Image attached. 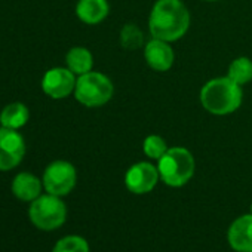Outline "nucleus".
I'll use <instances>...</instances> for the list:
<instances>
[{
	"label": "nucleus",
	"instance_id": "obj_12",
	"mask_svg": "<svg viewBox=\"0 0 252 252\" xmlns=\"http://www.w3.org/2000/svg\"><path fill=\"white\" fill-rule=\"evenodd\" d=\"M110 5L107 0H79L76 15L85 24L95 26L108 17Z\"/></svg>",
	"mask_w": 252,
	"mask_h": 252
},
{
	"label": "nucleus",
	"instance_id": "obj_4",
	"mask_svg": "<svg viewBox=\"0 0 252 252\" xmlns=\"http://www.w3.org/2000/svg\"><path fill=\"white\" fill-rule=\"evenodd\" d=\"M114 94V86L111 80L99 73V71H89L79 76L74 88L76 99L83 104L85 107H101L107 104Z\"/></svg>",
	"mask_w": 252,
	"mask_h": 252
},
{
	"label": "nucleus",
	"instance_id": "obj_18",
	"mask_svg": "<svg viewBox=\"0 0 252 252\" xmlns=\"http://www.w3.org/2000/svg\"><path fill=\"white\" fill-rule=\"evenodd\" d=\"M168 149L169 147H168L166 141L160 135H149V137H146V140L143 143V150H144L146 156L153 160H159L168 152Z\"/></svg>",
	"mask_w": 252,
	"mask_h": 252
},
{
	"label": "nucleus",
	"instance_id": "obj_14",
	"mask_svg": "<svg viewBox=\"0 0 252 252\" xmlns=\"http://www.w3.org/2000/svg\"><path fill=\"white\" fill-rule=\"evenodd\" d=\"M30 111L29 108L21 104V102H12L3 108V111L0 113V123L3 128L9 129H20L29 122Z\"/></svg>",
	"mask_w": 252,
	"mask_h": 252
},
{
	"label": "nucleus",
	"instance_id": "obj_17",
	"mask_svg": "<svg viewBox=\"0 0 252 252\" xmlns=\"http://www.w3.org/2000/svg\"><path fill=\"white\" fill-rule=\"evenodd\" d=\"M120 45L126 51H137L144 45V34L137 24H125L120 30Z\"/></svg>",
	"mask_w": 252,
	"mask_h": 252
},
{
	"label": "nucleus",
	"instance_id": "obj_2",
	"mask_svg": "<svg viewBox=\"0 0 252 252\" xmlns=\"http://www.w3.org/2000/svg\"><path fill=\"white\" fill-rule=\"evenodd\" d=\"M243 99L240 85L234 83L228 76L211 79L200 89L202 107L215 116H225L234 113Z\"/></svg>",
	"mask_w": 252,
	"mask_h": 252
},
{
	"label": "nucleus",
	"instance_id": "obj_6",
	"mask_svg": "<svg viewBox=\"0 0 252 252\" xmlns=\"http://www.w3.org/2000/svg\"><path fill=\"white\" fill-rule=\"evenodd\" d=\"M77 174L76 168L65 160L52 162L43 174V187L49 194L65 196L76 186Z\"/></svg>",
	"mask_w": 252,
	"mask_h": 252
},
{
	"label": "nucleus",
	"instance_id": "obj_8",
	"mask_svg": "<svg viewBox=\"0 0 252 252\" xmlns=\"http://www.w3.org/2000/svg\"><path fill=\"white\" fill-rule=\"evenodd\" d=\"M159 178L158 166L150 162H138L126 171L125 186L134 194H146L156 187Z\"/></svg>",
	"mask_w": 252,
	"mask_h": 252
},
{
	"label": "nucleus",
	"instance_id": "obj_5",
	"mask_svg": "<svg viewBox=\"0 0 252 252\" xmlns=\"http://www.w3.org/2000/svg\"><path fill=\"white\" fill-rule=\"evenodd\" d=\"M29 217L37 228L55 230L64 224L67 218V206L60 196L48 193L32 202Z\"/></svg>",
	"mask_w": 252,
	"mask_h": 252
},
{
	"label": "nucleus",
	"instance_id": "obj_11",
	"mask_svg": "<svg viewBox=\"0 0 252 252\" xmlns=\"http://www.w3.org/2000/svg\"><path fill=\"white\" fill-rule=\"evenodd\" d=\"M227 240L236 252H252V214L242 215L231 222Z\"/></svg>",
	"mask_w": 252,
	"mask_h": 252
},
{
	"label": "nucleus",
	"instance_id": "obj_7",
	"mask_svg": "<svg viewBox=\"0 0 252 252\" xmlns=\"http://www.w3.org/2000/svg\"><path fill=\"white\" fill-rule=\"evenodd\" d=\"M26 155L24 138L17 129L0 128V171H9L20 165Z\"/></svg>",
	"mask_w": 252,
	"mask_h": 252
},
{
	"label": "nucleus",
	"instance_id": "obj_21",
	"mask_svg": "<svg viewBox=\"0 0 252 252\" xmlns=\"http://www.w3.org/2000/svg\"><path fill=\"white\" fill-rule=\"evenodd\" d=\"M251 214H252V205H251Z\"/></svg>",
	"mask_w": 252,
	"mask_h": 252
},
{
	"label": "nucleus",
	"instance_id": "obj_20",
	"mask_svg": "<svg viewBox=\"0 0 252 252\" xmlns=\"http://www.w3.org/2000/svg\"><path fill=\"white\" fill-rule=\"evenodd\" d=\"M206 2H217V0H206Z\"/></svg>",
	"mask_w": 252,
	"mask_h": 252
},
{
	"label": "nucleus",
	"instance_id": "obj_16",
	"mask_svg": "<svg viewBox=\"0 0 252 252\" xmlns=\"http://www.w3.org/2000/svg\"><path fill=\"white\" fill-rule=\"evenodd\" d=\"M227 76L237 85H246L252 80V61L248 57H239L228 65Z\"/></svg>",
	"mask_w": 252,
	"mask_h": 252
},
{
	"label": "nucleus",
	"instance_id": "obj_1",
	"mask_svg": "<svg viewBox=\"0 0 252 252\" xmlns=\"http://www.w3.org/2000/svg\"><path fill=\"white\" fill-rule=\"evenodd\" d=\"M190 27V12L181 0H158L149 17L152 37L165 42L180 40Z\"/></svg>",
	"mask_w": 252,
	"mask_h": 252
},
{
	"label": "nucleus",
	"instance_id": "obj_10",
	"mask_svg": "<svg viewBox=\"0 0 252 252\" xmlns=\"http://www.w3.org/2000/svg\"><path fill=\"white\" fill-rule=\"evenodd\" d=\"M144 58L150 68L163 73L172 67L175 61V54L169 42L153 37L144 46Z\"/></svg>",
	"mask_w": 252,
	"mask_h": 252
},
{
	"label": "nucleus",
	"instance_id": "obj_9",
	"mask_svg": "<svg viewBox=\"0 0 252 252\" xmlns=\"http://www.w3.org/2000/svg\"><path fill=\"white\" fill-rule=\"evenodd\" d=\"M77 79L74 77V73L68 68L55 67L46 71L42 80L43 92L54 98V99H63L68 96L71 92H74Z\"/></svg>",
	"mask_w": 252,
	"mask_h": 252
},
{
	"label": "nucleus",
	"instance_id": "obj_19",
	"mask_svg": "<svg viewBox=\"0 0 252 252\" xmlns=\"http://www.w3.org/2000/svg\"><path fill=\"white\" fill-rule=\"evenodd\" d=\"M52 252H89V245L80 236H65L57 242Z\"/></svg>",
	"mask_w": 252,
	"mask_h": 252
},
{
	"label": "nucleus",
	"instance_id": "obj_3",
	"mask_svg": "<svg viewBox=\"0 0 252 252\" xmlns=\"http://www.w3.org/2000/svg\"><path fill=\"white\" fill-rule=\"evenodd\" d=\"M194 158L184 147H171L158 160L160 180L169 187L186 186L194 174Z\"/></svg>",
	"mask_w": 252,
	"mask_h": 252
},
{
	"label": "nucleus",
	"instance_id": "obj_13",
	"mask_svg": "<svg viewBox=\"0 0 252 252\" xmlns=\"http://www.w3.org/2000/svg\"><path fill=\"white\" fill-rule=\"evenodd\" d=\"M12 191L20 200L33 202L34 199L40 196L42 181L30 172H21L14 178Z\"/></svg>",
	"mask_w": 252,
	"mask_h": 252
},
{
	"label": "nucleus",
	"instance_id": "obj_15",
	"mask_svg": "<svg viewBox=\"0 0 252 252\" xmlns=\"http://www.w3.org/2000/svg\"><path fill=\"white\" fill-rule=\"evenodd\" d=\"M65 63H67L68 70H71L77 76H82L85 73L92 71L94 57L89 49H86L83 46H76L68 51V54L65 57Z\"/></svg>",
	"mask_w": 252,
	"mask_h": 252
}]
</instances>
